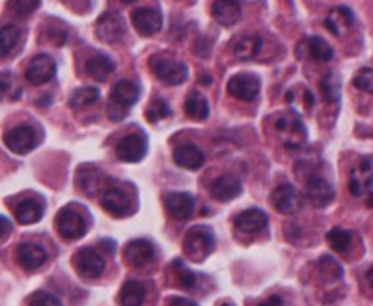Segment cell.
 <instances>
[{
  "label": "cell",
  "mask_w": 373,
  "mask_h": 306,
  "mask_svg": "<svg viewBox=\"0 0 373 306\" xmlns=\"http://www.w3.org/2000/svg\"><path fill=\"white\" fill-rule=\"evenodd\" d=\"M321 92H323L325 99L330 103H338L340 99V83L332 73H329L321 80Z\"/></svg>",
  "instance_id": "d590c367"
},
{
  "label": "cell",
  "mask_w": 373,
  "mask_h": 306,
  "mask_svg": "<svg viewBox=\"0 0 373 306\" xmlns=\"http://www.w3.org/2000/svg\"><path fill=\"white\" fill-rule=\"evenodd\" d=\"M101 245H103V247H107L108 252H112L114 247H116V243L110 241V239H103V241H101Z\"/></svg>",
  "instance_id": "f6af8a7d"
},
{
  "label": "cell",
  "mask_w": 373,
  "mask_h": 306,
  "mask_svg": "<svg viewBox=\"0 0 373 306\" xmlns=\"http://www.w3.org/2000/svg\"><path fill=\"white\" fill-rule=\"evenodd\" d=\"M211 11L213 17H215L221 25L231 26L239 21L241 4L239 2H224V0H221V2H213Z\"/></svg>",
  "instance_id": "4316f807"
},
{
  "label": "cell",
  "mask_w": 373,
  "mask_h": 306,
  "mask_svg": "<svg viewBox=\"0 0 373 306\" xmlns=\"http://www.w3.org/2000/svg\"><path fill=\"white\" fill-rule=\"evenodd\" d=\"M174 161H176L177 167L186 168V170H198V168L204 167L206 155L194 144H183V146H177L174 149Z\"/></svg>",
  "instance_id": "44dd1931"
},
{
  "label": "cell",
  "mask_w": 373,
  "mask_h": 306,
  "mask_svg": "<svg viewBox=\"0 0 373 306\" xmlns=\"http://www.w3.org/2000/svg\"><path fill=\"white\" fill-rule=\"evenodd\" d=\"M305 196L315 208H325V206H329L332 202L336 193H334L332 185L323 176L310 174L308 178L305 179Z\"/></svg>",
  "instance_id": "8992f818"
},
{
  "label": "cell",
  "mask_w": 373,
  "mask_h": 306,
  "mask_svg": "<svg viewBox=\"0 0 373 306\" xmlns=\"http://www.w3.org/2000/svg\"><path fill=\"white\" fill-rule=\"evenodd\" d=\"M185 112L192 120H206L209 116V105L207 99L198 92H192L185 101Z\"/></svg>",
  "instance_id": "f546056e"
},
{
  "label": "cell",
  "mask_w": 373,
  "mask_h": 306,
  "mask_svg": "<svg viewBox=\"0 0 373 306\" xmlns=\"http://www.w3.org/2000/svg\"><path fill=\"white\" fill-rule=\"evenodd\" d=\"M327 241H329L330 248L336 252H347L349 245H351V233L344 228H332L327 233Z\"/></svg>",
  "instance_id": "d6a6232c"
},
{
  "label": "cell",
  "mask_w": 373,
  "mask_h": 306,
  "mask_svg": "<svg viewBox=\"0 0 373 306\" xmlns=\"http://www.w3.org/2000/svg\"><path fill=\"white\" fill-rule=\"evenodd\" d=\"M270 204L282 215H291L299 209V193L290 183H282L270 194Z\"/></svg>",
  "instance_id": "5bb4252c"
},
{
  "label": "cell",
  "mask_w": 373,
  "mask_h": 306,
  "mask_svg": "<svg viewBox=\"0 0 373 306\" xmlns=\"http://www.w3.org/2000/svg\"><path fill=\"white\" fill-rule=\"evenodd\" d=\"M10 232H11V221L8 217H2V215H0V239L8 236Z\"/></svg>",
  "instance_id": "b9f144b4"
},
{
  "label": "cell",
  "mask_w": 373,
  "mask_h": 306,
  "mask_svg": "<svg viewBox=\"0 0 373 306\" xmlns=\"http://www.w3.org/2000/svg\"><path fill=\"white\" fill-rule=\"evenodd\" d=\"M23 94L10 73L0 75V99H17Z\"/></svg>",
  "instance_id": "e575fe53"
},
{
  "label": "cell",
  "mask_w": 373,
  "mask_h": 306,
  "mask_svg": "<svg viewBox=\"0 0 373 306\" xmlns=\"http://www.w3.org/2000/svg\"><path fill=\"white\" fill-rule=\"evenodd\" d=\"M95 36L103 43H116L125 36V21L120 14L107 11L95 23Z\"/></svg>",
  "instance_id": "ba28073f"
},
{
  "label": "cell",
  "mask_w": 373,
  "mask_h": 306,
  "mask_svg": "<svg viewBox=\"0 0 373 306\" xmlns=\"http://www.w3.org/2000/svg\"><path fill=\"white\" fill-rule=\"evenodd\" d=\"M261 80L252 73H239L233 75L228 80V94L233 95L241 101H254L260 94Z\"/></svg>",
  "instance_id": "30bf717a"
},
{
  "label": "cell",
  "mask_w": 373,
  "mask_h": 306,
  "mask_svg": "<svg viewBox=\"0 0 373 306\" xmlns=\"http://www.w3.org/2000/svg\"><path fill=\"white\" fill-rule=\"evenodd\" d=\"M258 306H284V302H282V299H280V297L273 295V297H269L267 301H263L261 305H258Z\"/></svg>",
  "instance_id": "ee69618b"
},
{
  "label": "cell",
  "mask_w": 373,
  "mask_h": 306,
  "mask_svg": "<svg viewBox=\"0 0 373 306\" xmlns=\"http://www.w3.org/2000/svg\"><path fill=\"white\" fill-rule=\"evenodd\" d=\"M353 84L359 90H366L372 94L373 90V75H372V68H366V70H360L359 75L354 77Z\"/></svg>",
  "instance_id": "f35d334b"
},
{
  "label": "cell",
  "mask_w": 373,
  "mask_h": 306,
  "mask_svg": "<svg viewBox=\"0 0 373 306\" xmlns=\"http://www.w3.org/2000/svg\"><path fill=\"white\" fill-rule=\"evenodd\" d=\"M170 114H172L170 105H168L167 101H162V99H155V101L147 107L146 118H147V122L155 124V122H161V120L168 118Z\"/></svg>",
  "instance_id": "836d02e7"
},
{
  "label": "cell",
  "mask_w": 373,
  "mask_h": 306,
  "mask_svg": "<svg viewBox=\"0 0 373 306\" xmlns=\"http://www.w3.org/2000/svg\"><path fill=\"white\" fill-rule=\"evenodd\" d=\"M99 99V90L93 88V86H84V88H77L69 97V105L71 109L79 110L83 107H88V105L95 103Z\"/></svg>",
  "instance_id": "4dcf8cb0"
},
{
  "label": "cell",
  "mask_w": 373,
  "mask_h": 306,
  "mask_svg": "<svg viewBox=\"0 0 373 306\" xmlns=\"http://www.w3.org/2000/svg\"><path fill=\"white\" fill-rule=\"evenodd\" d=\"M236 226L239 232L243 233H260L261 230H266L269 218L261 209H246V211H241L236 217Z\"/></svg>",
  "instance_id": "ffe728a7"
},
{
  "label": "cell",
  "mask_w": 373,
  "mask_h": 306,
  "mask_svg": "<svg viewBox=\"0 0 373 306\" xmlns=\"http://www.w3.org/2000/svg\"><path fill=\"white\" fill-rule=\"evenodd\" d=\"M147 152V142L142 134H129L116 146V155L125 163H138Z\"/></svg>",
  "instance_id": "4fadbf2b"
},
{
  "label": "cell",
  "mask_w": 373,
  "mask_h": 306,
  "mask_svg": "<svg viewBox=\"0 0 373 306\" xmlns=\"http://www.w3.org/2000/svg\"><path fill=\"white\" fill-rule=\"evenodd\" d=\"M221 306H233V305H230V302H224V305H221Z\"/></svg>",
  "instance_id": "7dc6e473"
},
{
  "label": "cell",
  "mask_w": 373,
  "mask_h": 306,
  "mask_svg": "<svg viewBox=\"0 0 373 306\" xmlns=\"http://www.w3.org/2000/svg\"><path fill=\"white\" fill-rule=\"evenodd\" d=\"M164 206L174 218L186 221L194 213V198L189 193H168L164 196Z\"/></svg>",
  "instance_id": "ac0fdd59"
},
{
  "label": "cell",
  "mask_w": 373,
  "mask_h": 306,
  "mask_svg": "<svg viewBox=\"0 0 373 306\" xmlns=\"http://www.w3.org/2000/svg\"><path fill=\"white\" fill-rule=\"evenodd\" d=\"M149 70L162 83L174 84V86L176 84H183L186 80V77H189V70H186V65L183 62L162 58V56H152V60H149Z\"/></svg>",
  "instance_id": "5b68a950"
},
{
  "label": "cell",
  "mask_w": 373,
  "mask_h": 306,
  "mask_svg": "<svg viewBox=\"0 0 373 306\" xmlns=\"http://www.w3.org/2000/svg\"><path fill=\"white\" fill-rule=\"evenodd\" d=\"M90 228V215L77 204H69L56 215V230L65 241H77Z\"/></svg>",
  "instance_id": "6da1fadb"
},
{
  "label": "cell",
  "mask_w": 373,
  "mask_h": 306,
  "mask_svg": "<svg viewBox=\"0 0 373 306\" xmlns=\"http://www.w3.org/2000/svg\"><path fill=\"white\" fill-rule=\"evenodd\" d=\"M116 64H114V60L107 55H95L86 62V73L92 77V79L99 80V83H103L110 77V73L114 71Z\"/></svg>",
  "instance_id": "484cf974"
},
{
  "label": "cell",
  "mask_w": 373,
  "mask_h": 306,
  "mask_svg": "<svg viewBox=\"0 0 373 306\" xmlns=\"http://www.w3.org/2000/svg\"><path fill=\"white\" fill-rule=\"evenodd\" d=\"M45 213V204L41 198H26L23 202L15 208V218L19 221L21 224L30 226V224H36L38 221H41Z\"/></svg>",
  "instance_id": "603a6c76"
},
{
  "label": "cell",
  "mask_w": 373,
  "mask_h": 306,
  "mask_svg": "<svg viewBox=\"0 0 373 306\" xmlns=\"http://www.w3.org/2000/svg\"><path fill=\"white\" fill-rule=\"evenodd\" d=\"M168 306H196L192 301H189V299H183V297H176V299H172L170 301V305Z\"/></svg>",
  "instance_id": "7bdbcfd3"
},
{
  "label": "cell",
  "mask_w": 373,
  "mask_h": 306,
  "mask_svg": "<svg viewBox=\"0 0 373 306\" xmlns=\"http://www.w3.org/2000/svg\"><path fill=\"white\" fill-rule=\"evenodd\" d=\"M349 191H351V194L353 196H360V194L364 193V187H362V181H360V178H357V176H351V181H349Z\"/></svg>",
  "instance_id": "60d3db41"
},
{
  "label": "cell",
  "mask_w": 373,
  "mask_h": 306,
  "mask_svg": "<svg viewBox=\"0 0 373 306\" xmlns=\"http://www.w3.org/2000/svg\"><path fill=\"white\" fill-rule=\"evenodd\" d=\"M140 97V88L133 80H120L112 88L110 94V105H108V116L114 122L125 118V114L133 109L135 103Z\"/></svg>",
  "instance_id": "7a4b0ae2"
},
{
  "label": "cell",
  "mask_w": 373,
  "mask_h": 306,
  "mask_svg": "<svg viewBox=\"0 0 373 306\" xmlns=\"http://www.w3.org/2000/svg\"><path fill=\"white\" fill-rule=\"evenodd\" d=\"M321 275L327 277L329 280H340L342 278V265L338 262H334L330 256H323L320 262Z\"/></svg>",
  "instance_id": "8d00e7d4"
},
{
  "label": "cell",
  "mask_w": 373,
  "mask_h": 306,
  "mask_svg": "<svg viewBox=\"0 0 373 306\" xmlns=\"http://www.w3.org/2000/svg\"><path fill=\"white\" fill-rule=\"evenodd\" d=\"M216 239L215 233L209 226H192L185 236L183 241V248H185L186 256L191 258L192 262H204L213 250H215Z\"/></svg>",
  "instance_id": "3957f363"
},
{
  "label": "cell",
  "mask_w": 373,
  "mask_h": 306,
  "mask_svg": "<svg viewBox=\"0 0 373 306\" xmlns=\"http://www.w3.org/2000/svg\"><path fill=\"white\" fill-rule=\"evenodd\" d=\"M101 206L107 213H110L112 217H125L131 211V202H129L127 193L120 187H110L105 191L101 196Z\"/></svg>",
  "instance_id": "e0dca14e"
},
{
  "label": "cell",
  "mask_w": 373,
  "mask_h": 306,
  "mask_svg": "<svg viewBox=\"0 0 373 306\" xmlns=\"http://www.w3.org/2000/svg\"><path fill=\"white\" fill-rule=\"evenodd\" d=\"M155 258V247L147 239H133L123 248V260L131 267H144Z\"/></svg>",
  "instance_id": "7c38bea8"
},
{
  "label": "cell",
  "mask_w": 373,
  "mask_h": 306,
  "mask_svg": "<svg viewBox=\"0 0 373 306\" xmlns=\"http://www.w3.org/2000/svg\"><path fill=\"white\" fill-rule=\"evenodd\" d=\"M28 306H64V305L60 302L58 297L51 295V293L47 292H38L30 297Z\"/></svg>",
  "instance_id": "74e56055"
},
{
  "label": "cell",
  "mask_w": 373,
  "mask_h": 306,
  "mask_svg": "<svg viewBox=\"0 0 373 306\" xmlns=\"http://www.w3.org/2000/svg\"><path fill=\"white\" fill-rule=\"evenodd\" d=\"M54 73H56V64H54V60L49 55L34 56L25 70L26 80L30 84H36V86L49 83L54 77Z\"/></svg>",
  "instance_id": "8fae6325"
},
{
  "label": "cell",
  "mask_w": 373,
  "mask_h": 306,
  "mask_svg": "<svg viewBox=\"0 0 373 306\" xmlns=\"http://www.w3.org/2000/svg\"><path fill=\"white\" fill-rule=\"evenodd\" d=\"M21 36H23V32L19 26L6 25L0 28V60L6 58L17 47Z\"/></svg>",
  "instance_id": "f1b7e54d"
},
{
  "label": "cell",
  "mask_w": 373,
  "mask_h": 306,
  "mask_svg": "<svg viewBox=\"0 0 373 306\" xmlns=\"http://www.w3.org/2000/svg\"><path fill=\"white\" fill-rule=\"evenodd\" d=\"M297 55L300 58H312L317 60V62H329L334 56V51L323 38H317V36H312L308 40L300 41L299 47H297Z\"/></svg>",
  "instance_id": "2e32d148"
},
{
  "label": "cell",
  "mask_w": 373,
  "mask_h": 306,
  "mask_svg": "<svg viewBox=\"0 0 373 306\" xmlns=\"http://www.w3.org/2000/svg\"><path fill=\"white\" fill-rule=\"evenodd\" d=\"M200 83H204V84H209V83H211V79H209V77H204V79H200Z\"/></svg>",
  "instance_id": "bcb514c9"
},
{
  "label": "cell",
  "mask_w": 373,
  "mask_h": 306,
  "mask_svg": "<svg viewBox=\"0 0 373 306\" xmlns=\"http://www.w3.org/2000/svg\"><path fill=\"white\" fill-rule=\"evenodd\" d=\"M353 25V14L347 8H336L329 14V17L325 19V26L329 28V32H332L334 36H342L344 30H347L349 26Z\"/></svg>",
  "instance_id": "83f0119b"
},
{
  "label": "cell",
  "mask_w": 373,
  "mask_h": 306,
  "mask_svg": "<svg viewBox=\"0 0 373 306\" xmlns=\"http://www.w3.org/2000/svg\"><path fill=\"white\" fill-rule=\"evenodd\" d=\"M4 144L8 146V149L17 155H26L36 148L38 144V134L32 127L28 125H19V127L10 129L4 134Z\"/></svg>",
  "instance_id": "9c48e42d"
},
{
  "label": "cell",
  "mask_w": 373,
  "mask_h": 306,
  "mask_svg": "<svg viewBox=\"0 0 373 306\" xmlns=\"http://www.w3.org/2000/svg\"><path fill=\"white\" fill-rule=\"evenodd\" d=\"M170 267H172L177 286H182L183 290H192V287L196 286V275L191 269H186L182 260H176Z\"/></svg>",
  "instance_id": "1f68e13d"
},
{
  "label": "cell",
  "mask_w": 373,
  "mask_h": 306,
  "mask_svg": "<svg viewBox=\"0 0 373 306\" xmlns=\"http://www.w3.org/2000/svg\"><path fill=\"white\" fill-rule=\"evenodd\" d=\"M275 129L288 149H299L306 142V127L295 112L280 114Z\"/></svg>",
  "instance_id": "277c9868"
},
{
  "label": "cell",
  "mask_w": 373,
  "mask_h": 306,
  "mask_svg": "<svg viewBox=\"0 0 373 306\" xmlns=\"http://www.w3.org/2000/svg\"><path fill=\"white\" fill-rule=\"evenodd\" d=\"M146 299V286L138 280H127L118 293L120 306H142Z\"/></svg>",
  "instance_id": "d4e9b609"
},
{
  "label": "cell",
  "mask_w": 373,
  "mask_h": 306,
  "mask_svg": "<svg viewBox=\"0 0 373 306\" xmlns=\"http://www.w3.org/2000/svg\"><path fill=\"white\" fill-rule=\"evenodd\" d=\"M73 265L80 277L99 278L105 271V258L95 248H80L73 258Z\"/></svg>",
  "instance_id": "52a82bcc"
},
{
  "label": "cell",
  "mask_w": 373,
  "mask_h": 306,
  "mask_svg": "<svg viewBox=\"0 0 373 306\" xmlns=\"http://www.w3.org/2000/svg\"><path fill=\"white\" fill-rule=\"evenodd\" d=\"M131 21H133V26L137 28L138 34L146 36V38L157 34L162 25L161 14L153 8H138L131 15Z\"/></svg>",
  "instance_id": "9a60e30c"
},
{
  "label": "cell",
  "mask_w": 373,
  "mask_h": 306,
  "mask_svg": "<svg viewBox=\"0 0 373 306\" xmlns=\"http://www.w3.org/2000/svg\"><path fill=\"white\" fill-rule=\"evenodd\" d=\"M17 262L26 271H36L47 262V252L41 245L36 243H23L17 247Z\"/></svg>",
  "instance_id": "d6986e66"
},
{
  "label": "cell",
  "mask_w": 373,
  "mask_h": 306,
  "mask_svg": "<svg viewBox=\"0 0 373 306\" xmlns=\"http://www.w3.org/2000/svg\"><path fill=\"white\" fill-rule=\"evenodd\" d=\"M231 49H233V55L239 60L256 58L261 51V38L256 34H243L233 40Z\"/></svg>",
  "instance_id": "cb8c5ba5"
},
{
  "label": "cell",
  "mask_w": 373,
  "mask_h": 306,
  "mask_svg": "<svg viewBox=\"0 0 373 306\" xmlns=\"http://www.w3.org/2000/svg\"><path fill=\"white\" fill-rule=\"evenodd\" d=\"M10 8L19 15H30L40 8V2H14V4H10Z\"/></svg>",
  "instance_id": "ab89813d"
},
{
  "label": "cell",
  "mask_w": 373,
  "mask_h": 306,
  "mask_svg": "<svg viewBox=\"0 0 373 306\" xmlns=\"http://www.w3.org/2000/svg\"><path fill=\"white\" fill-rule=\"evenodd\" d=\"M243 193V185L233 176H221L211 183V196L219 202H230Z\"/></svg>",
  "instance_id": "7402d4cb"
}]
</instances>
